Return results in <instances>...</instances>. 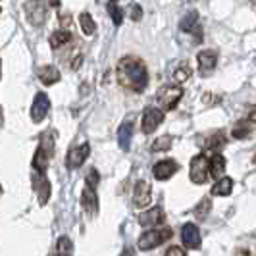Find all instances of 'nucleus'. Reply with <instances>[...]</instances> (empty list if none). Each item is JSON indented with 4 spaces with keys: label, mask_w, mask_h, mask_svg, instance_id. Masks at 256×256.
<instances>
[{
    "label": "nucleus",
    "mask_w": 256,
    "mask_h": 256,
    "mask_svg": "<svg viewBox=\"0 0 256 256\" xmlns=\"http://www.w3.org/2000/svg\"><path fill=\"white\" fill-rule=\"evenodd\" d=\"M116 76H118V81L124 87L137 90V92H142L148 85V70H146V66L142 64L141 60L131 58V56H126V58H122L118 62Z\"/></svg>",
    "instance_id": "nucleus-1"
},
{
    "label": "nucleus",
    "mask_w": 256,
    "mask_h": 256,
    "mask_svg": "<svg viewBox=\"0 0 256 256\" xmlns=\"http://www.w3.org/2000/svg\"><path fill=\"white\" fill-rule=\"evenodd\" d=\"M24 14H26L27 22L33 27H40L46 22L48 16V4L46 0H26L24 4Z\"/></svg>",
    "instance_id": "nucleus-2"
},
{
    "label": "nucleus",
    "mask_w": 256,
    "mask_h": 256,
    "mask_svg": "<svg viewBox=\"0 0 256 256\" xmlns=\"http://www.w3.org/2000/svg\"><path fill=\"white\" fill-rule=\"evenodd\" d=\"M183 96V89L180 85H164L156 92V102L160 104L162 110H174L180 104Z\"/></svg>",
    "instance_id": "nucleus-3"
},
{
    "label": "nucleus",
    "mask_w": 256,
    "mask_h": 256,
    "mask_svg": "<svg viewBox=\"0 0 256 256\" xmlns=\"http://www.w3.org/2000/svg\"><path fill=\"white\" fill-rule=\"evenodd\" d=\"M170 237H172V230L170 228H166V230H154L152 228V230L142 233L137 244H139L141 250H152L156 246H160L164 241H168Z\"/></svg>",
    "instance_id": "nucleus-4"
},
{
    "label": "nucleus",
    "mask_w": 256,
    "mask_h": 256,
    "mask_svg": "<svg viewBox=\"0 0 256 256\" xmlns=\"http://www.w3.org/2000/svg\"><path fill=\"white\" fill-rule=\"evenodd\" d=\"M189 178L194 185H202L210 178V160L206 158L204 154H196L191 160V172Z\"/></svg>",
    "instance_id": "nucleus-5"
},
{
    "label": "nucleus",
    "mask_w": 256,
    "mask_h": 256,
    "mask_svg": "<svg viewBox=\"0 0 256 256\" xmlns=\"http://www.w3.org/2000/svg\"><path fill=\"white\" fill-rule=\"evenodd\" d=\"M164 122V110L162 108H156V106H148V108H144V112H142V131L148 135V133H152L158 129V126Z\"/></svg>",
    "instance_id": "nucleus-6"
},
{
    "label": "nucleus",
    "mask_w": 256,
    "mask_h": 256,
    "mask_svg": "<svg viewBox=\"0 0 256 256\" xmlns=\"http://www.w3.org/2000/svg\"><path fill=\"white\" fill-rule=\"evenodd\" d=\"M89 154H90L89 142L72 146V148L68 150V156H66V166H68V170H77L79 166H83V162L87 160Z\"/></svg>",
    "instance_id": "nucleus-7"
},
{
    "label": "nucleus",
    "mask_w": 256,
    "mask_h": 256,
    "mask_svg": "<svg viewBox=\"0 0 256 256\" xmlns=\"http://www.w3.org/2000/svg\"><path fill=\"white\" fill-rule=\"evenodd\" d=\"M48 110H50V98L46 96V92H37L31 104V120L35 124H40L48 116Z\"/></svg>",
    "instance_id": "nucleus-8"
},
{
    "label": "nucleus",
    "mask_w": 256,
    "mask_h": 256,
    "mask_svg": "<svg viewBox=\"0 0 256 256\" xmlns=\"http://www.w3.org/2000/svg\"><path fill=\"white\" fill-rule=\"evenodd\" d=\"M164 220H166L164 208L162 206H152V208L144 210L141 216H139V224H141L142 228H146V230H152L156 226L164 224Z\"/></svg>",
    "instance_id": "nucleus-9"
},
{
    "label": "nucleus",
    "mask_w": 256,
    "mask_h": 256,
    "mask_svg": "<svg viewBox=\"0 0 256 256\" xmlns=\"http://www.w3.org/2000/svg\"><path fill=\"white\" fill-rule=\"evenodd\" d=\"M150 191L152 189H150V185L146 181H137L135 187H133V204L137 206V208H146V206L150 204V200H152V192Z\"/></svg>",
    "instance_id": "nucleus-10"
},
{
    "label": "nucleus",
    "mask_w": 256,
    "mask_h": 256,
    "mask_svg": "<svg viewBox=\"0 0 256 256\" xmlns=\"http://www.w3.org/2000/svg\"><path fill=\"white\" fill-rule=\"evenodd\" d=\"M196 62H198V72H200V76L206 77L216 70L218 54H216L214 50H200L198 52V56H196Z\"/></svg>",
    "instance_id": "nucleus-11"
},
{
    "label": "nucleus",
    "mask_w": 256,
    "mask_h": 256,
    "mask_svg": "<svg viewBox=\"0 0 256 256\" xmlns=\"http://www.w3.org/2000/svg\"><path fill=\"white\" fill-rule=\"evenodd\" d=\"M181 241H183L185 248H191V250L200 248V231H198V228L194 224H185L183 230H181Z\"/></svg>",
    "instance_id": "nucleus-12"
},
{
    "label": "nucleus",
    "mask_w": 256,
    "mask_h": 256,
    "mask_svg": "<svg viewBox=\"0 0 256 256\" xmlns=\"http://www.w3.org/2000/svg\"><path fill=\"white\" fill-rule=\"evenodd\" d=\"M33 185L38 192V204L44 206L50 198V181L46 180V172H37L33 178Z\"/></svg>",
    "instance_id": "nucleus-13"
},
{
    "label": "nucleus",
    "mask_w": 256,
    "mask_h": 256,
    "mask_svg": "<svg viewBox=\"0 0 256 256\" xmlns=\"http://www.w3.org/2000/svg\"><path fill=\"white\" fill-rule=\"evenodd\" d=\"M178 170H180V164H178L176 160L168 158V160L158 162V164L152 168V176L158 181H166V180H170V178H172V176H174Z\"/></svg>",
    "instance_id": "nucleus-14"
},
{
    "label": "nucleus",
    "mask_w": 256,
    "mask_h": 256,
    "mask_svg": "<svg viewBox=\"0 0 256 256\" xmlns=\"http://www.w3.org/2000/svg\"><path fill=\"white\" fill-rule=\"evenodd\" d=\"M81 204H83L87 214H96L98 212V194L94 191V187H90V185L85 187V191L81 194Z\"/></svg>",
    "instance_id": "nucleus-15"
},
{
    "label": "nucleus",
    "mask_w": 256,
    "mask_h": 256,
    "mask_svg": "<svg viewBox=\"0 0 256 256\" xmlns=\"http://www.w3.org/2000/svg\"><path fill=\"white\" fill-rule=\"evenodd\" d=\"M131 137H133V122H131V120H126V122L118 128V144L122 146V150H129Z\"/></svg>",
    "instance_id": "nucleus-16"
},
{
    "label": "nucleus",
    "mask_w": 256,
    "mask_h": 256,
    "mask_svg": "<svg viewBox=\"0 0 256 256\" xmlns=\"http://www.w3.org/2000/svg\"><path fill=\"white\" fill-rule=\"evenodd\" d=\"M38 79L42 85H54L60 81V70L56 66H42L38 70Z\"/></svg>",
    "instance_id": "nucleus-17"
},
{
    "label": "nucleus",
    "mask_w": 256,
    "mask_h": 256,
    "mask_svg": "<svg viewBox=\"0 0 256 256\" xmlns=\"http://www.w3.org/2000/svg\"><path fill=\"white\" fill-rule=\"evenodd\" d=\"M224 174H226V158L220 152H216L210 158V178L220 180V178H224Z\"/></svg>",
    "instance_id": "nucleus-18"
},
{
    "label": "nucleus",
    "mask_w": 256,
    "mask_h": 256,
    "mask_svg": "<svg viewBox=\"0 0 256 256\" xmlns=\"http://www.w3.org/2000/svg\"><path fill=\"white\" fill-rule=\"evenodd\" d=\"M198 24V12L196 10H191V12H187L183 18H181L180 22V29L183 33H192L194 31V27Z\"/></svg>",
    "instance_id": "nucleus-19"
},
{
    "label": "nucleus",
    "mask_w": 256,
    "mask_h": 256,
    "mask_svg": "<svg viewBox=\"0 0 256 256\" xmlns=\"http://www.w3.org/2000/svg\"><path fill=\"white\" fill-rule=\"evenodd\" d=\"M231 189H233V180L224 176L212 187V194H216V196H228V194H231Z\"/></svg>",
    "instance_id": "nucleus-20"
},
{
    "label": "nucleus",
    "mask_w": 256,
    "mask_h": 256,
    "mask_svg": "<svg viewBox=\"0 0 256 256\" xmlns=\"http://www.w3.org/2000/svg\"><path fill=\"white\" fill-rule=\"evenodd\" d=\"M72 40V33L70 31H66V29H58V31H54L48 38V42H50L52 48H60V46H64Z\"/></svg>",
    "instance_id": "nucleus-21"
},
{
    "label": "nucleus",
    "mask_w": 256,
    "mask_h": 256,
    "mask_svg": "<svg viewBox=\"0 0 256 256\" xmlns=\"http://www.w3.org/2000/svg\"><path fill=\"white\" fill-rule=\"evenodd\" d=\"M79 24H81V31H83V35L85 37H90V35H94V31H96V24H94V20H92V16L89 12H83L79 16Z\"/></svg>",
    "instance_id": "nucleus-22"
},
{
    "label": "nucleus",
    "mask_w": 256,
    "mask_h": 256,
    "mask_svg": "<svg viewBox=\"0 0 256 256\" xmlns=\"http://www.w3.org/2000/svg\"><path fill=\"white\" fill-rule=\"evenodd\" d=\"M48 160H50V156L38 146L35 156H33V168H35V172H46V168H48Z\"/></svg>",
    "instance_id": "nucleus-23"
},
{
    "label": "nucleus",
    "mask_w": 256,
    "mask_h": 256,
    "mask_svg": "<svg viewBox=\"0 0 256 256\" xmlns=\"http://www.w3.org/2000/svg\"><path fill=\"white\" fill-rule=\"evenodd\" d=\"M74 254V243L70 241V237L62 235L56 244V256H72Z\"/></svg>",
    "instance_id": "nucleus-24"
},
{
    "label": "nucleus",
    "mask_w": 256,
    "mask_h": 256,
    "mask_svg": "<svg viewBox=\"0 0 256 256\" xmlns=\"http://www.w3.org/2000/svg\"><path fill=\"white\" fill-rule=\"evenodd\" d=\"M250 124H252V122H239V124H235L231 135H233L235 139H246V137L252 133V126H250Z\"/></svg>",
    "instance_id": "nucleus-25"
},
{
    "label": "nucleus",
    "mask_w": 256,
    "mask_h": 256,
    "mask_svg": "<svg viewBox=\"0 0 256 256\" xmlns=\"http://www.w3.org/2000/svg\"><path fill=\"white\" fill-rule=\"evenodd\" d=\"M108 14H110V18H112V22H114L116 27L122 26V22H124V10L118 6V2H108Z\"/></svg>",
    "instance_id": "nucleus-26"
},
{
    "label": "nucleus",
    "mask_w": 256,
    "mask_h": 256,
    "mask_svg": "<svg viewBox=\"0 0 256 256\" xmlns=\"http://www.w3.org/2000/svg\"><path fill=\"white\" fill-rule=\"evenodd\" d=\"M38 146H40L44 152L48 154V156H52V152H54V133H52V131H46V133L40 137Z\"/></svg>",
    "instance_id": "nucleus-27"
},
{
    "label": "nucleus",
    "mask_w": 256,
    "mask_h": 256,
    "mask_svg": "<svg viewBox=\"0 0 256 256\" xmlns=\"http://www.w3.org/2000/svg\"><path fill=\"white\" fill-rule=\"evenodd\" d=\"M210 206H212V200H210L208 196H204V198L198 202V206H194V218H196V220H204L206 214L210 212Z\"/></svg>",
    "instance_id": "nucleus-28"
},
{
    "label": "nucleus",
    "mask_w": 256,
    "mask_h": 256,
    "mask_svg": "<svg viewBox=\"0 0 256 256\" xmlns=\"http://www.w3.org/2000/svg\"><path fill=\"white\" fill-rule=\"evenodd\" d=\"M172 142L174 139L170 137V135H164V137H158L156 141L152 142V152H162V150H168V148H172Z\"/></svg>",
    "instance_id": "nucleus-29"
},
{
    "label": "nucleus",
    "mask_w": 256,
    "mask_h": 256,
    "mask_svg": "<svg viewBox=\"0 0 256 256\" xmlns=\"http://www.w3.org/2000/svg\"><path fill=\"white\" fill-rule=\"evenodd\" d=\"M226 135L224 133H216V135H212L210 139H208V148L210 150H214V152H220V148L222 146H226Z\"/></svg>",
    "instance_id": "nucleus-30"
},
{
    "label": "nucleus",
    "mask_w": 256,
    "mask_h": 256,
    "mask_svg": "<svg viewBox=\"0 0 256 256\" xmlns=\"http://www.w3.org/2000/svg\"><path fill=\"white\" fill-rule=\"evenodd\" d=\"M189 77H191V68H189L187 64H181L180 68L176 70V74H174L176 83H185Z\"/></svg>",
    "instance_id": "nucleus-31"
},
{
    "label": "nucleus",
    "mask_w": 256,
    "mask_h": 256,
    "mask_svg": "<svg viewBox=\"0 0 256 256\" xmlns=\"http://www.w3.org/2000/svg\"><path fill=\"white\" fill-rule=\"evenodd\" d=\"M141 18H142V8L139 4H133L131 6V20L133 22H141Z\"/></svg>",
    "instance_id": "nucleus-32"
},
{
    "label": "nucleus",
    "mask_w": 256,
    "mask_h": 256,
    "mask_svg": "<svg viewBox=\"0 0 256 256\" xmlns=\"http://www.w3.org/2000/svg\"><path fill=\"white\" fill-rule=\"evenodd\" d=\"M87 181H89L87 185H90V187H96V183H98V172H96V170H90Z\"/></svg>",
    "instance_id": "nucleus-33"
},
{
    "label": "nucleus",
    "mask_w": 256,
    "mask_h": 256,
    "mask_svg": "<svg viewBox=\"0 0 256 256\" xmlns=\"http://www.w3.org/2000/svg\"><path fill=\"white\" fill-rule=\"evenodd\" d=\"M164 256H185V250L181 246H172Z\"/></svg>",
    "instance_id": "nucleus-34"
},
{
    "label": "nucleus",
    "mask_w": 256,
    "mask_h": 256,
    "mask_svg": "<svg viewBox=\"0 0 256 256\" xmlns=\"http://www.w3.org/2000/svg\"><path fill=\"white\" fill-rule=\"evenodd\" d=\"M248 122H252V124H256V106H252V110L248 112Z\"/></svg>",
    "instance_id": "nucleus-35"
},
{
    "label": "nucleus",
    "mask_w": 256,
    "mask_h": 256,
    "mask_svg": "<svg viewBox=\"0 0 256 256\" xmlns=\"http://www.w3.org/2000/svg\"><path fill=\"white\" fill-rule=\"evenodd\" d=\"M120 256H135V254H133V248H129L128 246V248H124V252H122Z\"/></svg>",
    "instance_id": "nucleus-36"
},
{
    "label": "nucleus",
    "mask_w": 256,
    "mask_h": 256,
    "mask_svg": "<svg viewBox=\"0 0 256 256\" xmlns=\"http://www.w3.org/2000/svg\"><path fill=\"white\" fill-rule=\"evenodd\" d=\"M4 126V112H2V106H0V129Z\"/></svg>",
    "instance_id": "nucleus-37"
},
{
    "label": "nucleus",
    "mask_w": 256,
    "mask_h": 256,
    "mask_svg": "<svg viewBox=\"0 0 256 256\" xmlns=\"http://www.w3.org/2000/svg\"><path fill=\"white\" fill-rule=\"evenodd\" d=\"M48 4H50V6H54V8H58V6H60V0H50Z\"/></svg>",
    "instance_id": "nucleus-38"
},
{
    "label": "nucleus",
    "mask_w": 256,
    "mask_h": 256,
    "mask_svg": "<svg viewBox=\"0 0 256 256\" xmlns=\"http://www.w3.org/2000/svg\"><path fill=\"white\" fill-rule=\"evenodd\" d=\"M0 194H2V185H0Z\"/></svg>",
    "instance_id": "nucleus-39"
},
{
    "label": "nucleus",
    "mask_w": 256,
    "mask_h": 256,
    "mask_svg": "<svg viewBox=\"0 0 256 256\" xmlns=\"http://www.w3.org/2000/svg\"><path fill=\"white\" fill-rule=\"evenodd\" d=\"M189 2H196V0H189Z\"/></svg>",
    "instance_id": "nucleus-40"
},
{
    "label": "nucleus",
    "mask_w": 256,
    "mask_h": 256,
    "mask_svg": "<svg viewBox=\"0 0 256 256\" xmlns=\"http://www.w3.org/2000/svg\"><path fill=\"white\" fill-rule=\"evenodd\" d=\"M0 72H2V64H0Z\"/></svg>",
    "instance_id": "nucleus-41"
},
{
    "label": "nucleus",
    "mask_w": 256,
    "mask_h": 256,
    "mask_svg": "<svg viewBox=\"0 0 256 256\" xmlns=\"http://www.w3.org/2000/svg\"><path fill=\"white\" fill-rule=\"evenodd\" d=\"M112 2H116V0H112Z\"/></svg>",
    "instance_id": "nucleus-42"
}]
</instances>
